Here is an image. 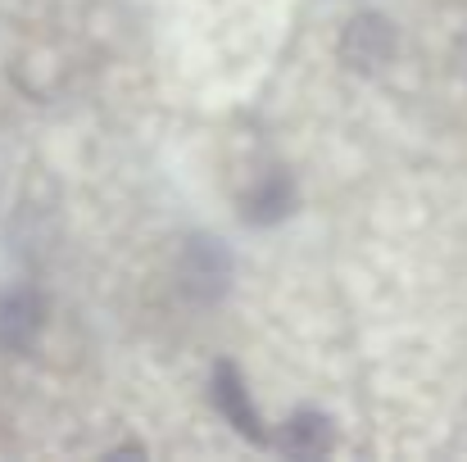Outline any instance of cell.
<instances>
[{"instance_id":"obj_1","label":"cell","mask_w":467,"mask_h":462,"mask_svg":"<svg viewBox=\"0 0 467 462\" xmlns=\"http://www.w3.org/2000/svg\"><path fill=\"white\" fill-rule=\"evenodd\" d=\"M390 50H395V32H390V23H386L381 14H358V18H349L345 41H340V55H345L349 68L372 73V68H381V64L390 59Z\"/></svg>"},{"instance_id":"obj_2","label":"cell","mask_w":467,"mask_h":462,"mask_svg":"<svg viewBox=\"0 0 467 462\" xmlns=\"http://www.w3.org/2000/svg\"><path fill=\"white\" fill-rule=\"evenodd\" d=\"M227 277H232V263L223 259V250L213 241H191L186 254H182V282L195 300H218L227 291Z\"/></svg>"},{"instance_id":"obj_3","label":"cell","mask_w":467,"mask_h":462,"mask_svg":"<svg viewBox=\"0 0 467 462\" xmlns=\"http://www.w3.org/2000/svg\"><path fill=\"white\" fill-rule=\"evenodd\" d=\"M41 331V300L32 291H9L0 300V344L5 349H27Z\"/></svg>"},{"instance_id":"obj_4","label":"cell","mask_w":467,"mask_h":462,"mask_svg":"<svg viewBox=\"0 0 467 462\" xmlns=\"http://www.w3.org/2000/svg\"><path fill=\"white\" fill-rule=\"evenodd\" d=\"M213 399H218V408H223V417L245 436V440H264V431H259V417H254V408H250V395H245V385H241V376H236V367H218L213 372Z\"/></svg>"},{"instance_id":"obj_5","label":"cell","mask_w":467,"mask_h":462,"mask_svg":"<svg viewBox=\"0 0 467 462\" xmlns=\"http://www.w3.org/2000/svg\"><path fill=\"white\" fill-rule=\"evenodd\" d=\"M331 449V422L322 413H296L282 426V454L291 458H322Z\"/></svg>"},{"instance_id":"obj_6","label":"cell","mask_w":467,"mask_h":462,"mask_svg":"<svg viewBox=\"0 0 467 462\" xmlns=\"http://www.w3.org/2000/svg\"><path fill=\"white\" fill-rule=\"evenodd\" d=\"M291 200H296L291 181H286V177H268V181L250 195V218H254V222H273V218H282V213L291 209Z\"/></svg>"}]
</instances>
